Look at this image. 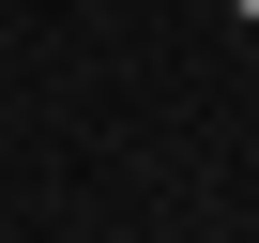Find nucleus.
Returning a JSON list of instances; mask_svg holds the SVG:
<instances>
[{
	"instance_id": "obj_1",
	"label": "nucleus",
	"mask_w": 259,
	"mask_h": 243,
	"mask_svg": "<svg viewBox=\"0 0 259 243\" xmlns=\"http://www.w3.org/2000/svg\"><path fill=\"white\" fill-rule=\"evenodd\" d=\"M244 16H259V0H244Z\"/></svg>"
}]
</instances>
